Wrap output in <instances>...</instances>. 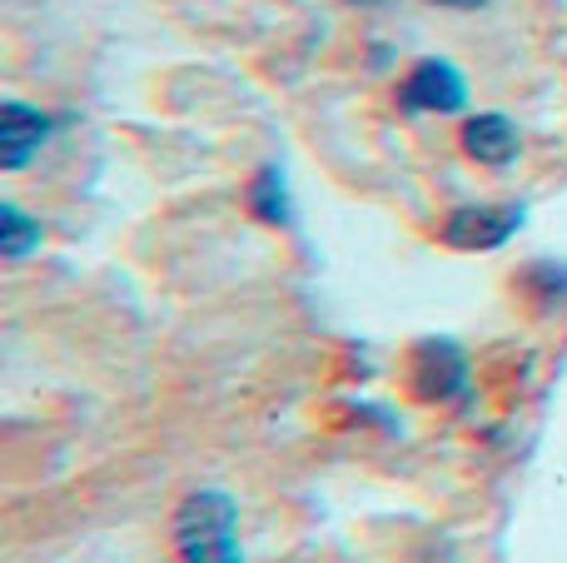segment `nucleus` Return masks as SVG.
Segmentation results:
<instances>
[{"instance_id": "4", "label": "nucleus", "mask_w": 567, "mask_h": 563, "mask_svg": "<svg viewBox=\"0 0 567 563\" xmlns=\"http://www.w3.org/2000/svg\"><path fill=\"white\" fill-rule=\"evenodd\" d=\"M50 135V115L25 100H6L0 105V165L6 170H25L30 155L45 145Z\"/></svg>"}, {"instance_id": "7", "label": "nucleus", "mask_w": 567, "mask_h": 563, "mask_svg": "<svg viewBox=\"0 0 567 563\" xmlns=\"http://www.w3.org/2000/svg\"><path fill=\"white\" fill-rule=\"evenodd\" d=\"M249 209H255L265 225H289V190H284L279 165H265L249 185Z\"/></svg>"}, {"instance_id": "3", "label": "nucleus", "mask_w": 567, "mask_h": 563, "mask_svg": "<svg viewBox=\"0 0 567 563\" xmlns=\"http://www.w3.org/2000/svg\"><path fill=\"white\" fill-rule=\"evenodd\" d=\"M523 225V209L518 205H503V209H488V205H463L443 219V239L453 249H498L513 239V229Z\"/></svg>"}, {"instance_id": "10", "label": "nucleus", "mask_w": 567, "mask_h": 563, "mask_svg": "<svg viewBox=\"0 0 567 563\" xmlns=\"http://www.w3.org/2000/svg\"><path fill=\"white\" fill-rule=\"evenodd\" d=\"M433 6H449V10H473V6H483V0H433Z\"/></svg>"}, {"instance_id": "11", "label": "nucleus", "mask_w": 567, "mask_h": 563, "mask_svg": "<svg viewBox=\"0 0 567 563\" xmlns=\"http://www.w3.org/2000/svg\"><path fill=\"white\" fill-rule=\"evenodd\" d=\"M353 6H379V0H353Z\"/></svg>"}, {"instance_id": "2", "label": "nucleus", "mask_w": 567, "mask_h": 563, "mask_svg": "<svg viewBox=\"0 0 567 563\" xmlns=\"http://www.w3.org/2000/svg\"><path fill=\"white\" fill-rule=\"evenodd\" d=\"M413 389L419 399H453L468 389V355L453 339H423L413 349Z\"/></svg>"}, {"instance_id": "8", "label": "nucleus", "mask_w": 567, "mask_h": 563, "mask_svg": "<svg viewBox=\"0 0 567 563\" xmlns=\"http://www.w3.org/2000/svg\"><path fill=\"white\" fill-rule=\"evenodd\" d=\"M40 239H45L40 219L20 215L16 205H0V255H6V259H25Z\"/></svg>"}, {"instance_id": "1", "label": "nucleus", "mask_w": 567, "mask_h": 563, "mask_svg": "<svg viewBox=\"0 0 567 563\" xmlns=\"http://www.w3.org/2000/svg\"><path fill=\"white\" fill-rule=\"evenodd\" d=\"M399 100L403 110H419V115H458L468 105V80L453 60H419L403 75Z\"/></svg>"}, {"instance_id": "6", "label": "nucleus", "mask_w": 567, "mask_h": 563, "mask_svg": "<svg viewBox=\"0 0 567 563\" xmlns=\"http://www.w3.org/2000/svg\"><path fill=\"white\" fill-rule=\"evenodd\" d=\"M518 145H523L518 125L508 115H498V110H483V115L463 120V150L478 165H508L518 155Z\"/></svg>"}, {"instance_id": "5", "label": "nucleus", "mask_w": 567, "mask_h": 563, "mask_svg": "<svg viewBox=\"0 0 567 563\" xmlns=\"http://www.w3.org/2000/svg\"><path fill=\"white\" fill-rule=\"evenodd\" d=\"M235 524H239L235 499L219 494V489H199V494H189L185 504H179L175 539L179 544H189V539H209V534H235Z\"/></svg>"}, {"instance_id": "9", "label": "nucleus", "mask_w": 567, "mask_h": 563, "mask_svg": "<svg viewBox=\"0 0 567 563\" xmlns=\"http://www.w3.org/2000/svg\"><path fill=\"white\" fill-rule=\"evenodd\" d=\"M179 559L185 563H245V549H239L235 534H209V539L179 544Z\"/></svg>"}]
</instances>
